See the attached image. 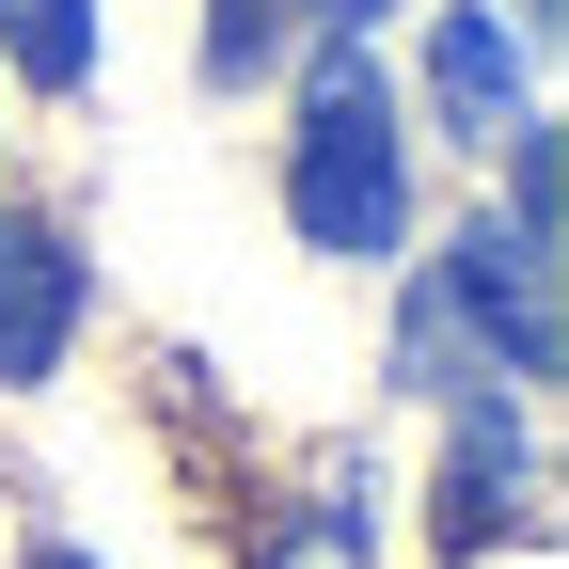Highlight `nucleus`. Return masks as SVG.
<instances>
[{"label":"nucleus","mask_w":569,"mask_h":569,"mask_svg":"<svg viewBox=\"0 0 569 569\" xmlns=\"http://www.w3.org/2000/svg\"><path fill=\"white\" fill-rule=\"evenodd\" d=\"M427 96H443V127L475 142H522L538 127V80H522V32H490V17H443V48H427Z\"/></svg>","instance_id":"nucleus-3"},{"label":"nucleus","mask_w":569,"mask_h":569,"mask_svg":"<svg viewBox=\"0 0 569 569\" xmlns=\"http://www.w3.org/2000/svg\"><path fill=\"white\" fill-rule=\"evenodd\" d=\"M80 332V253L48 222H0V380H48Z\"/></svg>","instance_id":"nucleus-4"},{"label":"nucleus","mask_w":569,"mask_h":569,"mask_svg":"<svg viewBox=\"0 0 569 569\" xmlns=\"http://www.w3.org/2000/svg\"><path fill=\"white\" fill-rule=\"evenodd\" d=\"M0 48H17V80L80 96L96 80V0H0Z\"/></svg>","instance_id":"nucleus-5"},{"label":"nucleus","mask_w":569,"mask_h":569,"mask_svg":"<svg viewBox=\"0 0 569 569\" xmlns=\"http://www.w3.org/2000/svg\"><path fill=\"white\" fill-rule=\"evenodd\" d=\"M459 301L507 332V380H553V222L538 206H507V222L459 238Z\"/></svg>","instance_id":"nucleus-2"},{"label":"nucleus","mask_w":569,"mask_h":569,"mask_svg":"<svg viewBox=\"0 0 569 569\" xmlns=\"http://www.w3.org/2000/svg\"><path fill=\"white\" fill-rule=\"evenodd\" d=\"M284 206H301V238L348 253V269L396 253V222H411V159H396V111H380L365 63H317L301 142H284Z\"/></svg>","instance_id":"nucleus-1"},{"label":"nucleus","mask_w":569,"mask_h":569,"mask_svg":"<svg viewBox=\"0 0 569 569\" xmlns=\"http://www.w3.org/2000/svg\"><path fill=\"white\" fill-rule=\"evenodd\" d=\"M301 17H332V32H380V17H396V0H301Z\"/></svg>","instance_id":"nucleus-7"},{"label":"nucleus","mask_w":569,"mask_h":569,"mask_svg":"<svg viewBox=\"0 0 569 569\" xmlns=\"http://www.w3.org/2000/svg\"><path fill=\"white\" fill-rule=\"evenodd\" d=\"M269 569H365V522H348V507H317L301 538H284V553H269Z\"/></svg>","instance_id":"nucleus-6"},{"label":"nucleus","mask_w":569,"mask_h":569,"mask_svg":"<svg viewBox=\"0 0 569 569\" xmlns=\"http://www.w3.org/2000/svg\"><path fill=\"white\" fill-rule=\"evenodd\" d=\"M32 569H96V553H32Z\"/></svg>","instance_id":"nucleus-8"}]
</instances>
